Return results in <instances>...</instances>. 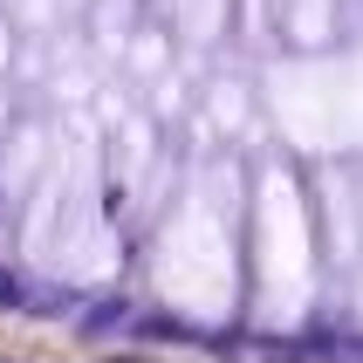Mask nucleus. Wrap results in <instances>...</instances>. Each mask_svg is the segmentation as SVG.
I'll return each mask as SVG.
<instances>
[{"label": "nucleus", "mask_w": 363, "mask_h": 363, "mask_svg": "<svg viewBox=\"0 0 363 363\" xmlns=\"http://www.w3.org/2000/svg\"><path fill=\"white\" fill-rule=\"evenodd\" d=\"M172 14H179V35L185 41H213L226 21V0H172Z\"/></svg>", "instance_id": "20e7f679"}, {"label": "nucleus", "mask_w": 363, "mask_h": 363, "mask_svg": "<svg viewBox=\"0 0 363 363\" xmlns=\"http://www.w3.org/2000/svg\"><path fill=\"white\" fill-rule=\"evenodd\" d=\"M254 233H261V308L267 323H295L315 295V233H308V206L302 185L288 179L281 164L261 172L254 192Z\"/></svg>", "instance_id": "f03ea898"}, {"label": "nucleus", "mask_w": 363, "mask_h": 363, "mask_svg": "<svg viewBox=\"0 0 363 363\" xmlns=\"http://www.w3.org/2000/svg\"><path fill=\"white\" fill-rule=\"evenodd\" d=\"M21 14L35 21V28H48V21H62V14H69V0H21Z\"/></svg>", "instance_id": "423d86ee"}, {"label": "nucleus", "mask_w": 363, "mask_h": 363, "mask_svg": "<svg viewBox=\"0 0 363 363\" xmlns=\"http://www.w3.org/2000/svg\"><path fill=\"white\" fill-rule=\"evenodd\" d=\"M226 213H233V179L213 172V192H206V185L185 192V206L164 220L158 247H151V288H158L172 308L206 315V323H220L226 308H233V288H240Z\"/></svg>", "instance_id": "f257e3e1"}, {"label": "nucleus", "mask_w": 363, "mask_h": 363, "mask_svg": "<svg viewBox=\"0 0 363 363\" xmlns=\"http://www.w3.org/2000/svg\"><path fill=\"white\" fill-rule=\"evenodd\" d=\"M329 7H336V0H288V35L323 41L329 35Z\"/></svg>", "instance_id": "39448f33"}, {"label": "nucleus", "mask_w": 363, "mask_h": 363, "mask_svg": "<svg viewBox=\"0 0 363 363\" xmlns=\"http://www.w3.org/2000/svg\"><path fill=\"white\" fill-rule=\"evenodd\" d=\"M267 103L295 144L308 151H343L363 144V55L350 62H288L267 82Z\"/></svg>", "instance_id": "7ed1b4c3"}, {"label": "nucleus", "mask_w": 363, "mask_h": 363, "mask_svg": "<svg viewBox=\"0 0 363 363\" xmlns=\"http://www.w3.org/2000/svg\"><path fill=\"white\" fill-rule=\"evenodd\" d=\"M0 62H7V28H0Z\"/></svg>", "instance_id": "0eeeda50"}, {"label": "nucleus", "mask_w": 363, "mask_h": 363, "mask_svg": "<svg viewBox=\"0 0 363 363\" xmlns=\"http://www.w3.org/2000/svg\"><path fill=\"white\" fill-rule=\"evenodd\" d=\"M247 7H254V21H261V0H247Z\"/></svg>", "instance_id": "6e6552de"}]
</instances>
